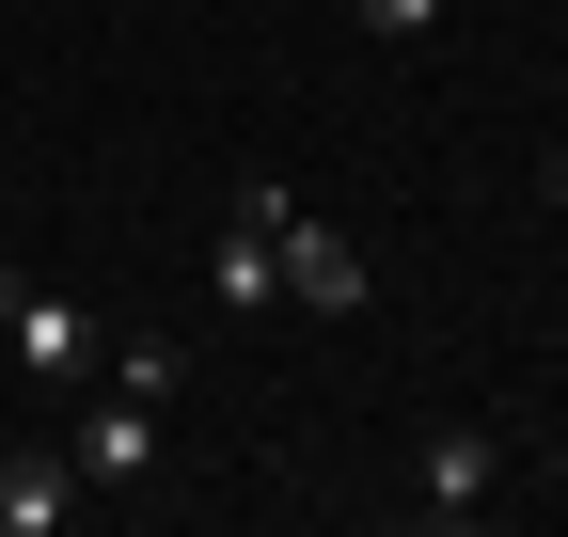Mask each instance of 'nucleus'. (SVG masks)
<instances>
[{
	"label": "nucleus",
	"mask_w": 568,
	"mask_h": 537,
	"mask_svg": "<svg viewBox=\"0 0 568 537\" xmlns=\"http://www.w3.org/2000/svg\"><path fill=\"white\" fill-rule=\"evenodd\" d=\"M111 379H126V395H159V412H174V395H190V348H159V332H142V348H111Z\"/></svg>",
	"instance_id": "obj_6"
},
{
	"label": "nucleus",
	"mask_w": 568,
	"mask_h": 537,
	"mask_svg": "<svg viewBox=\"0 0 568 537\" xmlns=\"http://www.w3.org/2000/svg\"><path fill=\"white\" fill-rule=\"evenodd\" d=\"M63 458H80V490H142V475H159V395H95V412H80V443H63Z\"/></svg>",
	"instance_id": "obj_4"
},
{
	"label": "nucleus",
	"mask_w": 568,
	"mask_h": 537,
	"mask_svg": "<svg viewBox=\"0 0 568 537\" xmlns=\"http://www.w3.org/2000/svg\"><path fill=\"white\" fill-rule=\"evenodd\" d=\"M268 268H284V301H301V316H364V301H379V268L347 253L332 222H301V206H268Z\"/></svg>",
	"instance_id": "obj_2"
},
{
	"label": "nucleus",
	"mask_w": 568,
	"mask_h": 537,
	"mask_svg": "<svg viewBox=\"0 0 568 537\" xmlns=\"http://www.w3.org/2000/svg\"><path fill=\"white\" fill-rule=\"evenodd\" d=\"M489 506H506V443L443 412V427H426V490H410V521H426V537H474Z\"/></svg>",
	"instance_id": "obj_1"
},
{
	"label": "nucleus",
	"mask_w": 568,
	"mask_h": 537,
	"mask_svg": "<svg viewBox=\"0 0 568 537\" xmlns=\"http://www.w3.org/2000/svg\"><path fill=\"white\" fill-rule=\"evenodd\" d=\"M552 206H568V159H552Z\"/></svg>",
	"instance_id": "obj_8"
},
{
	"label": "nucleus",
	"mask_w": 568,
	"mask_h": 537,
	"mask_svg": "<svg viewBox=\"0 0 568 537\" xmlns=\"http://www.w3.org/2000/svg\"><path fill=\"white\" fill-rule=\"evenodd\" d=\"M63 506H80V458H63V443H17V458H0V537H48Z\"/></svg>",
	"instance_id": "obj_5"
},
{
	"label": "nucleus",
	"mask_w": 568,
	"mask_h": 537,
	"mask_svg": "<svg viewBox=\"0 0 568 537\" xmlns=\"http://www.w3.org/2000/svg\"><path fill=\"white\" fill-rule=\"evenodd\" d=\"M347 17H364L379 48H426V32H443V0H347Z\"/></svg>",
	"instance_id": "obj_7"
},
{
	"label": "nucleus",
	"mask_w": 568,
	"mask_h": 537,
	"mask_svg": "<svg viewBox=\"0 0 568 537\" xmlns=\"http://www.w3.org/2000/svg\"><path fill=\"white\" fill-rule=\"evenodd\" d=\"M0 348H17L32 379H95V316L63 285H32V268H0Z\"/></svg>",
	"instance_id": "obj_3"
}]
</instances>
